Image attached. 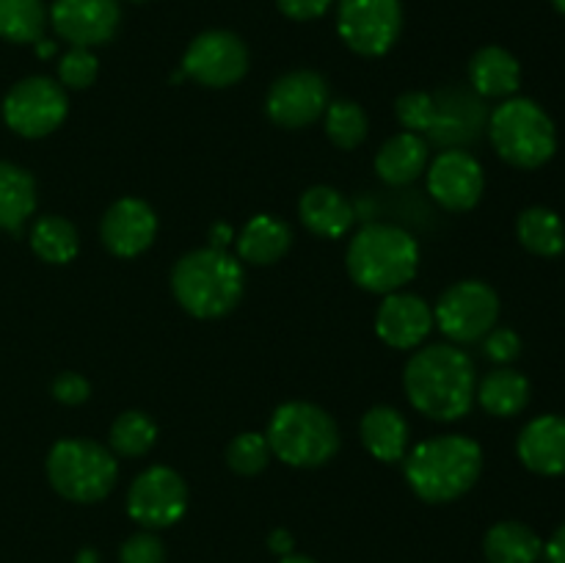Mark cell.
Returning a JSON list of instances; mask_svg holds the SVG:
<instances>
[{
  "mask_svg": "<svg viewBox=\"0 0 565 563\" xmlns=\"http://www.w3.org/2000/svg\"><path fill=\"white\" fill-rule=\"evenodd\" d=\"M403 390L423 417L456 423L472 412L478 370L463 348L452 342H430L417 348L406 362Z\"/></svg>",
  "mask_w": 565,
  "mask_h": 563,
  "instance_id": "obj_1",
  "label": "cell"
},
{
  "mask_svg": "<svg viewBox=\"0 0 565 563\" xmlns=\"http://www.w3.org/2000/svg\"><path fill=\"white\" fill-rule=\"evenodd\" d=\"M403 472L419 500L452 502L478 484L483 472V450L469 436H434L408 447Z\"/></svg>",
  "mask_w": 565,
  "mask_h": 563,
  "instance_id": "obj_2",
  "label": "cell"
},
{
  "mask_svg": "<svg viewBox=\"0 0 565 563\" xmlns=\"http://www.w3.org/2000/svg\"><path fill=\"white\" fill-rule=\"evenodd\" d=\"M246 274L226 248L204 246L182 254L171 270V293L188 315L202 320L224 318L241 304Z\"/></svg>",
  "mask_w": 565,
  "mask_h": 563,
  "instance_id": "obj_3",
  "label": "cell"
},
{
  "mask_svg": "<svg viewBox=\"0 0 565 563\" xmlns=\"http://www.w3.org/2000/svg\"><path fill=\"white\" fill-rule=\"evenodd\" d=\"M345 265L362 290L390 296L403 290L419 270V243L397 224L362 226L348 243Z\"/></svg>",
  "mask_w": 565,
  "mask_h": 563,
  "instance_id": "obj_4",
  "label": "cell"
},
{
  "mask_svg": "<svg viewBox=\"0 0 565 563\" xmlns=\"http://www.w3.org/2000/svg\"><path fill=\"white\" fill-rule=\"evenodd\" d=\"M265 436L270 453L296 469L323 467L340 453L342 442L334 417L309 401L281 403L270 417Z\"/></svg>",
  "mask_w": 565,
  "mask_h": 563,
  "instance_id": "obj_5",
  "label": "cell"
},
{
  "mask_svg": "<svg viewBox=\"0 0 565 563\" xmlns=\"http://www.w3.org/2000/svg\"><path fill=\"white\" fill-rule=\"evenodd\" d=\"M489 138L497 155L513 169H541L557 152L555 121L527 97H508L491 110Z\"/></svg>",
  "mask_w": 565,
  "mask_h": 563,
  "instance_id": "obj_6",
  "label": "cell"
},
{
  "mask_svg": "<svg viewBox=\"0 0 565 563\" xmlns=\"http://www.w3.org/2000/svg\"><path fill=\"white\" fill-rule=\"evenodd\" d=\"M47 480L64 500L99 502L114 491L119 480V461L110 447L92 439H61L50 447Z\"/></svg>",
  "mask_w": 565,
  "mask_h": 563,
  "instance_id": "obj_7",
  "label": "cell"
},
{
  "mask_svg": "<svg viewBox=\"0 0 565 563\" xmlns=\"http://www.w3.org/2000/svg\"><path fill=\"white\" fill-rule=\"evenodd\" d=\"M500 320V296L480 279H463L447 287L434 307V323L452 346L480 342Z\"/></svg>",
  "mask_w": 565,
  "mask_h": 563,
  "instance_id": "obj_8",
  "label": "cell"
},
{
  "mask_svg": "<svg viewBox=\"0 0 565 563\" xmlns=\"http://www.w3.org/2000/svg\"><path fill=\"white\" fill-rule=\"evenodd\" d=\"M70 114V97L58 81L31 75L14 83L3 97V121L22 138H44L58 130Z\"/></svg>",
  "mask_w": 565,
  "mask_h": 563,
  "instance_id": "obj_9",
  "label": "cell"
},
{
  "mask_svg": "<svg viewBox=\"0 0 565 563\" xmlns=\"http://www.w3.org/2000/svg\"><path fill=\"white\" fill-rule=\"evenodd\" d=\"M340 39L364 59L386 55L403 31L401 0H340L337 3Z\"/></svg>",
  "mask_w": 565,
  "mask_h": 563,
  "instance_id": "obj_10",
  "label": "cell"
},
{
  "mask_svg": "<svg viewBox=\"0 0 565 563\" xmlns=\"http://www.w3.org/2000/svg\"><path fill=\"white\" fill-rule=\"evenodd\" d=\"M188 511V484L166 464L143 469L127 491V513L143 530H163L180 522Z\"/></svg>",
  "mask_w": 565,
  "mask_h": 563,
  "instance_id": "obj_11",
  "label": "cell"
},
{
  "mask_svg": "<svg viewBox=\"0 0 565 563\" xmlns=\"http://www.w3.org/2000/svg\"><path fill=\"white\" fill-rule=\"evenodd\" d=\"M182 72L204 88H230L248 72V47L237 33L204 31L188 44L182 55Z\"/></svg>",
  "mask_w": 565,
  "mask_h": 563,
  "instance_id": "obj_12",
  "label": "cell"
},
{
  "mask_svg": "<svg viewBox=\"0 0 565 563\" xmlns=\"http://www.w3.org/2000/svg\"><path fill=\"white\" fill-rule=\"evenodd\" d=\"M331 103L329 83L315 70H292L276 77L265 97V114L276 127L301 130L323 119Z\"/></svg>",
  "mask_w": 565,
  "mask_h": 563,
  "instance_id": "obj_13",
  "label": "cell"
},
{
  "mask_svg": "<svg viewBox=\"0 0 565 563\" xmlns=\"http://www.w3.org/2000/svg\"><path fill=\"white\" fill-rule=\"evenodd\" d=\"M428 193L450 213H467L483 199L486 174L480 160L467 149H445L425 169Z\"/></svg>",
  "mask_w": 565,
  "mask_h": 563,
  "instance_id": "obj_14",
  "label": "cell"
},
{
  "mask_svg": "<svg viewBox=\"0 0 565 563\" xmlns=\"http://www.w3.org/2000/svg\"><path fill=\"white\" fill-rule=\"evenodd\" d=\"M47 20L70 47L92 50L116 36L121 6L119 0H53Z\"/></svg>",
  "mask_w": 565,
  "mask_h": 563,
  "instance_id": "obj_15",
  "label": "cell"
},
{
  "mask_svg": "<svg viewBox=\"0 0 565 563\" xmlns=\"http://www.w3.org/2000/svg\"><path fill=\"white\" fill-rule=\"evenodd\" d=\"M99 237L105 248L121 259H132L147 252L158 237V215L152 204L138 196H121L105 210Z\"/></svg>",
  "mask_w": 565,
  "mask_h": 563,
  "instance_id": "obj_16",
  "label": "cell"
},
{
  "mask_svg": "<svg viewBox=\"0 0 565 563\" xmlns=\"http://www.w3.org/2000/svg\"><path fill=\"white\" fill-rule=\"evenodd\" d=\"M434 307L414 293H390L375 312V334L397 351H414L434 331Z\"/></svg>",
  "mask_w": 565,
  "mask_h": 563,
  "instance_id": "obj_17",
  "label": "cell"
},
{
  "mask_svg": "<svg viewBox=\"0 0 565 563\" xmlns=\"http://www.w3.org/2000/svg\"><path fill=\"white\" fill-rule=\"evenodd\" d=\"M516 453L524 467L535 475L557 478L565 475V417L541 414L530 419L516 439Z\"/></svg>",
  "mask_w": 565,
  "mask_h": 563,
  "instance_id": "obj_18",
  "label": "cell"
},
{
  "mask_svg": "<svg viewBox=\"0 0 565 563\" xmlns=\"http://www.w3.org/2000/svg\"><path fill=\"white\" fill-rule=\"evenodd\" d=\"M430 163V147L417 132H397L386 138L375 152V174L381 182L392 188L412 185L414 180L425 174Z\"/></svg>",
  "mask_w": 565,
  "mask_h": 563,
  "instance_id": "obj_19",
  "label": "cell"
},
{
  "mask_svg": "<svg viewBox=\"0 0 565 563\" xmlns=\"http://www.w3.org/2000/svg\"><path fill=\"white\" fill-rule=\"evenodd\" d=\"M298 219L312 235L337 241V237L348 235L356 213L342 191L331 185H312L309 191H303L301 202H298Z\"/></svg>",
  "mask_w": 565,
  "mask_h": 563,
  "instance_id": "obj_20",
  "label": "cell"
},
{
  "mask_svg": "<svg viewBox=\"0 0 565 563\" xmlns=\"http://www.w3.org/2000/svg\"><path fill=\"white\" fill-rule=\"evenodd\" d=\"M364 450L384 464L403 461L412 447V428L395 406H373L359 423Z\"/></svg>",
  "mask_w": 565,
  "mask_h": 563,
  "instance_id": "obj_21",
  "label": "cell"
},
{
  "mask_svg": "<svg viewBox=\"0 0 565 563\" xmlns=\"http://www.w3.org/2000/svg\"><path fill=\"white\" fill-rule=\"evenodd\" d=\"M469 83L478 97L508 99L522 86V66L505 47H480L469 61Z\"/></svg>",
  "mask_w": 565,
  "mask_h": 563,
  "instance_id": "obj_22",
  "label": "cell"
},
{
  "mask_svg": "<svg viewBox=\"0 0 565 563\" xmlns=\"http://www.w3.org/2000/svg\"><path fill=\"white\" fill-rule=\"evenodd\" d=\"M292 230L270 213H259L243 224L237 235V259L248 265H274L290 252Z\"/></svg>",
  "mask_w": 565,
  "mask_h": 563,
  "instance_id": "obj_23",
  "label": "cell"
},
{
  "mask_svg": "<svg viewBox=\"0 0 565 563\" xmlns=\"http://www.w3.org/2000/svg\"><path fill=\"white\" fill-rule=\"evenodd\" d=\"M475 401L491 417H516L530 403V381L519 370L508 368V364L505 368L489 370L478 381Z\"/></svg>",
  "mask_w": 565,
  "mask_h": 563,
  "instance_id": "obj_24",
  "label": "cell"
},
{
  "mask_svg": "<svg viewBox=\"0 0 565 563\" xmlns=\"http://www.w3.org/2000/svg\"><path fill=\"white\" fill-rule=\"evenodd\" d=\"M33 213H36V180L22 166L0 160V230H22Z\"/></svg>",
  "mask_w": 565,
  "mask_h": 563,
  "instance_id": "obj_25",
  "label": "cell"
},
{
  "mask_svg": "<svg viewBox=\"0 0 565 563\" xmlns=\"http://www.w3.org/2000/svg\"><path fill=\"white\" fill-rule=\"evenodd\" d=\"M483 555L489 563H539L544 541L524 522H497L486 533Z\"/></svg>",
  "mask_w": 565,
  "mask_h": 563,
  "instance_id": "obj_26",
  "label": "cell"
},
{
  "mask_svg": "<svg viewBox=\"0 0 565 563\" xmlns=\"http://www.w3.org/2000/svg\"><path fill=\"white\" fill-rule=\"evenodd\" d=\"M516 237L535 257H557L565 252L563 219L550 208H527L516 219Z\"/></svg>",
  "mask_w": 565,
  "mask_h": 563,
  "instance_id": "obj_27",
  "label": "cell"
},
{
  "mask_svg": "<svg viewBox=\"0 0 565 563\" xmlns=\"http://www.w3.org/2000/svg\"><path fill=\"white\" fill-rule=\"evenodd\" d=\"M31 248L44 263L66 265L81 252V235H77V226L64 215H42L31 226Z\"/></svg>",
  "mask_w": 565,
  "mask_h": 563,
  "instance_id": "obj_28",
  "label": "cell"
},
{
  "mask_svg": "<svg viewBox=\"0 0 565 563\" xmlns=\"http://www.w3.org/2000/svg\"><path fill=\"white\" fill-rule=\"evenodd\" d=\"M44 0H0V39L14 44H36L47 28Z\"/></svg>",
  "mask_w": 565,
  "mask_h": 563,
  "instance_id": "obj_29",
  "label": "cell"
},
{
  "mask_svg": "<svg viewBox=\"0 0 565 563\" xmlns=\"http://www.w3.org/2000/svg\"><path fill=\"white\" fill-rule=\"evenodd\" d=\"M154 442H158V425L147 412L130 408V412H121L110 425L108 445L114 456L141 458L152 450Z\"/></svg>",
  "mask_w": 565,
  "mask_h": 563,
  "instance_id": "obj_30",
  "label": "cell"
},
{
  "mask_svg": "<svg viewBox=\"0 0 565 563\" xmlns=\"http://www.w3.org/2000/svg\"><path fill=\"white\" fill-rule=\"evenodd\" d=\"M323 127L326 136L334 147L340 149H356L359 144L367 138L370 130V119L364 114V108L353 99H334L329 103L323 114Z\"/></svg>",
  "mask_w": 565,
  "mask_h": 563,
  "instance_id": "obj_31",
  "label": "cell"
},
{
  "mask_svg": "<svg viewBox=\"0 0 565 563\" xmlns=\"http://www.w3.org/2000/svg\"><path fill=\"white\" fill-rule=\"evenodd\" d=\"M270 458H274V453H270L268 436L257 434V431L237 434L230 442V447H226V464H230L232 472L243 475V478L263 472L270 464Z\"/></svg>",
  "mask_w": 565,
  "mask_h": 563,
  "instance_id": "obj_32",
  "label": "cell"
},
{
  "mask_svg": "<svg viewBox=\"0 0 565 563\" xmlns=\"http://www.w3.org/2000/svg\"><path fill=\"white\" fill-rule=\"evenodd\" d=\"M395 116L406 132H430L436 125V99L428 92H406L397 97Z\"/></svg>",
  "mask_w": 565,
  "mask_h": 563,
  "instance_id": "obj_33",
  "label": "cell"
},
{
  "mask_svg": "<svg viewBox=\"0 0 565 563\" xmlns=\"http://www.w3.org/2000/svg\"><path fill=\"white\" fill-rule=\"evenodd\" d=\"M99 75V59L88 47H70L58 59V83L64 88H88Z\"/></svg>",
  "mask_w": 565,
  "mask_h": 563,
  "instance_id": "obj_34",
  "label": "cell"
},
{
  "mask_svg": "<svg viewBox=\"0 0 565 563\" xmlns=\"http://www.w3.org/2000/svg\"><path fill=\"white\" fill-rule=\"evenodd\" d=\"M119 563H166V544L154 535V530L132 533L119 546Z\"/></svg>",
  "mask_w": 565,
  "mask_h": 563,
  "instance_id": "obj_35",
  "label": "cell"
},
{
  "mask_svg": "<svg viewBox=\"0 0 565 563\" xmlns=\"http://www.w3.org/2000/svg\"><path fill=\"white\" fill-rule=\"evenodd\" d=\"M483 353L489 362H494L497 368H505V364L516 362L519 353H522V337L513 329H491L483 337Z\"/></svg>",
  "mask_w": 565,
  "mask_h": 563,
  "instance_id": "obj_36",
  "label": "cell"
},
{
  "mask_svg": "<svg viewBox=\"0 0 565 563\" xmlns=\"http://www.w3.org/2000/svg\"><path fill=\"white\" fill-rule=\"evenodd\" d=\"M50 392H53L55 401L64 403V406H81V403H86L88 395H92V384H88L81 373L66 370V373L55 375L53 390Z\"/></svg>",
  "mask_w": 565,
  "mask_h": 563,
  "instance_id": "obj_37",
  "label": "cell"
},
{
  "mask_svg": "<svg viewBox=\"0 0 565 563\" xmlns=\"http://www.w3.org/2000/svg\"><path fill=\"white\" fill-rule=\"evenodd\" d=\"M331 3H334V0H276L281 14L290 17V20L296 22L318 20V17H323L326 11L331 9Z\"/></svg>",
  "mask_w": 565,
  "mask_h": 563,
  "instance_id": "obj_38",
  "label": "cell"
},
{
  "mask_svg": "<svg viewBox=\"0 0 565 563\" xmlns=\"http://www.w3.org/2000/svg\"><path fill=\"white\" fill-rule=\"evenodd\" d=\"M544 555L550 563H565V522L552 533V539L544 544Z\"/></svg>",
  "mask_w": 565,
  "mask_h": 563,
  "instance_id": "obj_39",
  "label": "cell"
},
{
  "mask_svg": "<svg viewBox=\"0 0 565 563\" xmlns=\"http://www.w3.org/2000/svg\"><path fill=\"white\" fill-rule=\"evenodd\" d=\"M268 546H270V552H276L279 557H285V555H292V546H296V541H292V535L287 533V530H274V533L268 535Z\"/></svg>",
  "mask_w": 565,
  "mask_h": 563,
  "instance_id": "obj_40",
  "label": "cell"
},
{
  "mask_svg": "<svg viewBox=\"0 0 565 563\" xmlns=\"http://www.w3.org/2000/svg\"><path fill=\"white\" fill-rule=\"evenodd\" d=\"M210 235H213V237H210V241H213V243H210V246L226 248V243H230V237H232V230L226 224H215Z\"/></svg>",
  "mask_w": 565,
  "mask_h": 563,
  "instance_id": "obj_41",
  "label": "cell"
},
{
  "mask_svg": "<svg viewBox=\"0 0 565 563\" xmlns=\"http://www.w3.org/2000/svg\"><path fill=\"white\" fill-rule=\"evenodd\" d=\"M36 53L42 55V59H47V55H53L55 53V44L53 42H47V39H39L36 42Z\"/></svg>",
  "mask_w": 565,
  "mask_h": 563,
  "instance_id": "obj_42",
  "label": "cell"
},
{
  "mask_svg": "<svg viewBox=\"0 0 565 563\" xmlns=\"http://www.w3.org/2000/svg\"><path fill=\"white\" fill-rule=\"evenodd\" d=\"M77 563H99L97 561V552H94V550H83L81 555H77Z\"/></svg>",
  "mask_w": 565,
  "mask_h": 563,
  "instance_id": "obj_43",
  "label": "cell"
},
{
  "mask_svg": "<svg viewBox=\"0 0 565 563\" xmlns=\"http://www.w3.org/2000/svg\"><path fill=\"white\" fill-rule=\"evenodd\" d=\"M279 563H315V561L307 555H285Z\"/></svg>",
  "mask_w": 565,
  "mask_h": 563,
  "instance_id": "obj_44",
  "label": "cell"
},
{
  "mask_svg": "<svg viewBox=\"0 0 565 563\" xmlns=\"http://www.w3.org/2000/svg\"><path fill=\"white\" fill-rule=\"evenodd\" d=\"M552 6H555V9L561 11V14H565V0H552Z\"/></svg>",
  "mask_w": 565,
  "mask_h": 563,
  "instance_id": "obj_45",
  "label": "cell"
},
{
  "mask_svg": "<svg viewBox=\"0 0 565 563\" xmlns=\"http://www.w3.org/2000/svg\"><path fill=\"white\" fill-rule=\"evenodd\" d=\"M130 3H147V0H130Z\"/></svg>",
  "mask_w": 565,
  "mask_h": 563,
  "instance_id": "obj_46",
  "label": "cell"
}]
</instances>
